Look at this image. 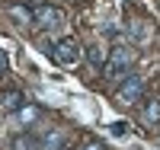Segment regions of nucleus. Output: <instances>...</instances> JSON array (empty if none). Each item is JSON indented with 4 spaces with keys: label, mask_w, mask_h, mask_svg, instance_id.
I'll use <instances>...</instances> for the list:
<instances>
[{
    "label": "nucleus",
    "mask_w": 160,
    "mask_h": 150,
    "mask_svg": "<svg viewBox=\"0 0 160 150\" xmlns=\"http://www.w3.org/2000/svg\"><path fill=\"white\" fill-rule=\"evenodd\" d=\"M10 13H13V19H19L22 26H29V22H35V10H26V7H13Z\"/></svg>",
    "instance_id": "11"
},
{
    "label": "nucleus",
    "mask_w": 160,
    "mask_h": 150,
    "mask_svg": "<svg viewBox=\"0 0 160 150\" xmlns=\"http://www.w3.org/2000/svg\"><path fill=\"white\" fill-rule=\"evenodd\" d=\"M141 96H144V80L138 74H128L122 83H118V90H115V99L122 105H135Z\"/></svg>",
    "instance_id": "3"
},
{
    "label": "nucleus",
    "mask_w": 160,
    "mask_h": 150,
    "mask_svg": "<svg viewBox=\"0 0 160 150\" xmlns=\"http://www.w3.org/2000/svg\"><path fill=\"white\" fill-rule=\"evenodd\" d=\"M128 67H131V51L118 45V48L109 51V61H106V67H102V77L106 80H125Z\"/></svg>",
    "instance_id": "1"
},
{
    "label": "nucleus",
    "mask_w": 160,
    "mask_h": 150,
    "mask_svg": "<svg viewBox=\"0 0 160 150\" xmlns=\"http://www.w3.org/2000/svg\"><path fill=\"white\" fill-rule=\"evenodd\" d=\"M10 150H38V138L29 134V131H22V134H16L10 141Z\"/></svg>",
    "instance_id": "10"
},
{
    "label": "nucleus",
    "mask_w": 160,
    "mask_h": 150,
    "mask_svg": "<svg viewBox=\"0 0 160 150\" xmlns=\"http://www.w3.org/2000/svg\"><path fill=\"white\" fill-rule=\"evenodd\" d=\"M64 19H68V16H64V10L61 7H35V22L38 26H45V29H58V26H64Z\"/></svg>",
    "instance_id": "4"
},
{
    "label": "nucleus",
    "mask_w": 160,
    "mask_h": 150,
    "mask_svg": "<svg viewBox=\"0 0 160 150\" xmlns=\"http://www.w3.org/2000/svg\"><path fill=\"white\" fill-rule=\"evenodd\" d=\"M141 121H144L148 128L160 125V99H157V96H154V99H148V102L141 105Z\"/></svg>",
    "instance_id": "8"
},
{
    "label": "nucleus",
    "mask_w": 160,
    "mask_h": 150,
    "mask_svg": "<svg viewBox=\"0 0 160 150\" xmlns=\"http://www.w3.org/2000/svg\"><path fill=\"white\" fill-rule=\"evenodd\" d=\"M3 67H7V54L0 51V74H3Z\"/></svg>",
    "instance_id": "13"
},
{
    "label": "nucleus",
    "mask_w": 160,
    "mask_h": 150,
    "mask_svg": "<svg viewBox=\"0 0 160 150\" xmlns=\"http://www.w3.org/2000/svg\"><path fill=\"white\" fill-rule=\"evenodd\" d=\"M22 105H26V96H22L19 90H3V93H0V112L16 115Z\"/></svg>",
    "instance_id": "6"
},
{
    "label": "nucleus",
    "mask_w": 160,
    "mask_h": 150,
    "mask_svg": "<svg viewBox=\"0 0 160 150\" xmlns=\"http://www.w3.org/2000/svg\"><path fill=\"white\" fill-rule=\"evenodd\" d=\"M83 150H102V147H99V144H87Z\"/></svg>",
    "instance_id": "14"
},
{
    "label": "nucleus",
    "mask_w": 160,
    "mask_h": 150,
    "mask_svg": "<svg viewBox=\"0 0 160 150\" xmlns=\"http://www.w3.org/2000/svg\"><path fill=\"white\" fill-rule=\"evenodd\" d=\"M38 118H42V109H38V105H32V102H26V105L19 109V112L13 115V121H19L22 128H32Z\"/></svg>",
    "instance_id": "7"
},
{
    "label": "nucleus",
    "mask_w": 160,
    "mask_h": 150,
    "mask_svg": "<svg viewBox=\"0 0 160 150\" xmlns=\"http://www.w3.org/2000/svg\"><path fill=\"white\" fill-rule=\"evenodd\" d=\"M38 150H68V134L58 128H48L45 134H38Z\"/></svg>",
    "instance_id": "5"
},
{
    "label": "nucleus",
    "mask_w": 160,
    "mask_h": 150,
    "mask_svg": "<svg viewBox=\"0 0 160 150\" xmlns=\"http://www.w3.org/2000/svg\"><path fill=\"white\" fill-rule=\"evenodd\" d=\"M112 134H118V138H122V134H128V128H125V121H115V125H112Z\"/></svg>",
    "instance_id": "12"
},
{
    "label": "nucleus",
    "mask_w": 160,
    "mask_h": 150,
    "mask_svg": "<svg viewBox=\"0 0 160 150\" xmlns=\"http://www.w3.org/2000/svg\"><path fill=\"white\" fill-rule=\"evenodd\" d=\"M51 58H55L61 67H74L80 58H83V48H80L77 38H61V42H55V51H51Z\"/></svg>",
    "instance_id": "2"
},
{
    "label": "nucleus",
    "mask_w": 160,
    "mask_h": 150,
    "mask_svg": "<svg viewBox=\"0 0 160 150\" xmlns=\"http://www.w3.org/2000/svg\"><path fill=\"white\" fill-rule=\"evenodd\" d=\"M87 61L96 67V70H102V67H106V61H109V51H106L102 45H96V42H93V45H87Z\"/></svg>",
    "instance_id": "9"
}]
</instances>
